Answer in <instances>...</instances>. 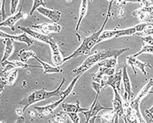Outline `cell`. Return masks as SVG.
<instances>
[{
    "label": "cell",
    "instance_id": "1",
    "mask_svg": "<svg viewBox=\"0 0 153 123\" xmlns=\"http://www.w3.org/2000/svg\"><path fill=\"white\" fill-rule=\"evenodd\" d=\"M114 3V1H110V2H109V8L108 11H107V15H106V19H105V20L103 22V24L102 26V28H100L99 30L97 31V32H94L92 35H90L89 37H86V38H83L81 46L76 49V50L74 51L71 55H69V56L65 58H64V62L69 61V59L76 58L81 56V55H86V54H89L90 52H91V50H92V49L94 48V46H96L97 44H98L99 37H100V35L102 33L106 23H107L109 18H110L111 16V7H112V4H113Z\"/></svg>",
    "mask_w": 153,
    "mask_h": 123
},
{
    "label": "cell",
    "instance_id": "2",
    "mask_svg": "<svg viewBox=\"0 0 153 123\" xmlns=\"http://www.w3.org/2000/svg\"><path fill=\"white\" fill-rule=\"evenodd\" d=\"M129 48H122L119 50H97L94 54L90 55L85 59L80 67L73 70V73L76 75H82L83 73L87 71L88 70L94 67L95 64L99 63L101 62L111 58H118V57L126 51H128Z\"/></svg>",
    "mask_w": 153,
    "mask_h": 123
},
{
    "label": "cell",
    "instance_id": "3",
    "mask_svg": "<svg viewBox=\"0 0 153 123\" xmlns=\"http://www.w3.org/2000/svg\"><path fill=\"white\" fill-rule=\"evenodd\" d=\"M65 82V79L63 78L58 87L55 90H53V91H46V89L45 88H43L40 89V90H36V91L30 92L29 94H27V96H24V98L19 102V104L22 105L23 106L22 109L24 110V111H25L32 104H35L36 102L49 99L50 97H53V96H58V97H60L61 93V87L64 85Z\"/></svg>",
    "mask_w": 153,
    "mask_h": 123
},
{
    "label": "cell",
    "instance_id": "4",
    "mask_svg": "<svg viewBox=\"0 0 153 123\" xmlns=\"http://www.w3.org/2000/svg\"><path fill=\"white\" fill-rule=\"evenodd\" d=\"M1 67H2V72H1V78H5L7 75L11 72V70L19 68H29V67H33V68H40L43 69L42 66H39V65H29L26 64L24 62H22L21 61H17V60H14V61H5L3 62H1Z\"/></svg>",
    "mask_w": 153,
    "mask_h": 123
},
{
    "label": "cell",
    "instance_id": "5",
    "mask_svg": "<svg viewBox=\"0 0 153 123\" xmlns=\"http://www.w3.org/2000/svg\"><path fill=\"white\" fill-rule=\"evenodd\" d=\"M123 80V69H119V70L117 73H114V75L108 76V79L106 81H102L101 83V88L102 89L105 88L106 87H112L114 90H117L120 93L121 88V81Z\"/></svg>",
    "mask_w": 153,
    "mask_h": 123
},
{
    "label": "cell",
    "instance_id": "6",
    "mask_svg": "<svg viewBox=\"0 0 153 123\" xmlns=\"http://www.w3.org/2000/svg\"><path fill=\"white\" fill-rule=\"evenodd\" d=\"M100 96V94H96V96H95V99L93 102L91 107L88 111H84L82 112V114H84V116L85 117V123L89 122V121L92 118L97 116V113L98 112H100L101 110H113V108H106L104 107L102 105H101L100 103L98 101V97Z\"/></svg>",
    "mask_w": 153,
    "mask_h": 123
},
{
    "label": "cell",
    "instance_id": "7",
    "mask_svg": "<svg viewBox=\"0 0 153 123\" xmlns=\"http://www.w3.org/2000/svg\"><path fill=\"white\" fill-rule=\"evenodd\" d=\"M153 87V79H150L149 81L148 82V83L146 84L142 89H141V91L139 92V94L137 95V96L135 97L134 100H131V101L130 103V105H131V107L133 109V110L136 111V110H140V104L141 100H142L145 96H147L148 94H149L150 92L151 88Z\"/></svg>",
    "mask_w": 153,
    "mask_h": 123
},
{
    "label": "cell",
    "instance_id": "8",
    "mask_svg": "<svg viewBox=\"0 0 153 123\" xmlns=\"http://www.w3.org/2000/svg\"><path fill=\"white\" fill-rule=\"evenodd\" d=\"M132 16H136L140 21L151 23L153 21V5L146 8H140L132 12Z\"/></svg>",
    "mask_w": 153,
    "mask_h": 123
},
{
    "label": "cell",
    "instance_id": "9",
    "mask_svg": "<svg viewBox=\"0 0 153 123\" xmlns=\"http://www.w3.org/2000/svg\"><path fill=\"white\" fill-rule=\"evenodd\" d=\"M32 29H35L37 32H42L43 34L48 36L51 32H56L58 33L61 31L62 27L60 24H33L31 26Z\"/></svg>",
    "mask_w": 153,
    "mask_h": 123
},
{
    "label": "cell",
    "instance_id": "10",
    "mask_svg": "<svg viewBox=\"0 0 153 123\" xmlns=\"http://www.w3.org/2000/svg\"><path fill=\"white\" fill-rule=\"evenodd\" d=\"M19 29L22 30L23 32L27 33L29 37H31L33 39H36V40H39V41H41L43 43H45V44H48L50 45L51 43L53 42L54 39L53 38H51L50 36H47V35H45L41 33V32H38L36 31H33L30 28H26L23 27V26H19Z\"/></svg>",
    "mask_w": 153,
    "mask_h": 123
},
{
    "label": "cell",
    "instance_id": "11",
    "mask_svg": "<svg viewBox=\"0 0 153 123\" xmlns=\"http://www.w3.org/2000/svg\"><path fill=\"white\" fill-rule=\"evenodd\" d=\"M24 1L22 2V5L19 8V10L16 14L13 15V16H10V17H8L7 18L5 21L2 22V23H0V26L1 27H7L10 28L11 29V31H15L16 30V28H15V24L17 21H19V20L23 19V18H27V15L23 13V11H22V9H23V7H24Z\"/></svg>",
    "mask_w": 153,
    "mask_h": 123
},
{
    "label": "cell",
    "instance_id": "12",
    "mask_svg": "<svg viewBox=\"0 0 153 123\" xmlns=\"http://www.w3.org/2000/svg\"><path fill=\"white\" fill-rule=\"evenodd\" d=\"M123 83L124 89H125V94H124V100H127V102L131 103V98L133 96V92L131 88V83L130 80L129 75L127 73V67L123 66Z\"/></svg>",
    "mask_w": 153,
    "mask_h": 123
},
{
    "label": "cell",
    "instance_id": "13",
    "mask_svg": "<svg viewBox=\"0 0 153 123\" xmlns=\"http://www.w3.org/2000/svg\"><path fill=\"white\" fill-rule=\"evenodd\" d=\"M127 64H128V66L132 67V69L134 70V73H135V76L137 75L136 68L140 69V70H141V72L145 75V76L148 75V73L146 72L144 68H145L146 67L152 68V67L151 66V64L149 62H143L138 60V59L136 58H135V57H133V55H130V56L127 57Z\"/></svg>",
    "mask_w": 153,
    "mask_h": 123
},
{
    "label": "cell",
    "instance_id": "14",
    "mask_svg": "<svg viewBox=\"0 0 153 123\" xmlns=\"http://www.w3.org/2000/svg\"><path fill=\"white\" fill-rule=\"evenodd\" d=\"M0 37H1V38H4V39L5 38H9V39H11L13 41L25 43V44H27V46H32L33 43H34V40L31 37H29L27 33H25V32L19 35H9L7 33H6V32H3V31H1L0 32Z\"/></svg>",
    "mask_w": 153,
    "mask_h": 123
},
{
    "label": "cell",
    "instance_id": "15",
    "mask_svg": "<svg viewBox=\"0 0 153 123\" xmlns=\"http://www.w3.org/2000/svg\"><path fill=\"white\" fill-rule=\"evenodd\" d=\"M65 99V98L62 97V98H60L57 101L53 102V103H51L48 105H45V106H36L33 109L35 110H36L37 112L39 113V116H41V117H48V116H49L54 112L56 108L57 107L59 104H61Z\"/></svg>",
    "mask_w": 153,
    "mask_h": 123
},
{
    "label": "cell",
    "instance_id": "16",
    "mask_svg": "<svg viewBox=\"0 0 153 123\" xmlns=\"http://www.w3.org/2000/svg\"><path fill=\"white\" fill-rule=\"evenodd\" d=\"M114 98L113 100V110L115 112L116 116L119 118H124L125 115V111H124L123 100L122 99L121 95L117 90H114Z\"/></svg>",
    "mask_w": 153,
    "mask_h": 123
},
{
    "label": "cell",
    "instance_id": "17",
    "mask_svg": "<svg viewBox=\"0 0 153 123\" xmlns=\"http://www.w3.org/2000/svg\"><path fill=\"white\" fill-rule=\"evenodd\" d=\"M52 50V61H53V64L55 65L56 67H59L64 63V58L62 57L61 54V51L59 48V46L57 43L54 40L53 42L49 45Z\"/></svg>",
    "mask_w": 153,
    "mask_h": 123
},
{
    "label": "cell",
    "instance_id": "18",
    "mask_svg": "<svg viewBox=\"0 0 153 123\" xmlns=\"http://www.w3.org/2000/svg\"><path fill=\"white\" fill-rule=\"evenodd\" d=\"M37 11L42 16L47 17L48 19L51 20L54 24H56L61 19V12L56 9H48V8L41 7L37 9Z\"/></svg>",
    "mask_w": 153,
    "mask_h": 123
},
{
    "label": "cell",
    "instance_id": "19",
    "mask_svg": "<svg viewBox=\"0 0 153 123\" xmlns=\"http://www.w3.org/2000/svg\"><path fill=\"white\" fill-rule=\"evenodd\" d=\"M124 111H125V115H124V122L125 123H139L135 114V111L130 105L129 102L127 100L123 101Z\"/></svg>",
    "mask_w": 153,
    "mask_h": 123
},
{
    "label": "cell",
    "instance_id": "20",
    "mask_svg": "<svg viewBox=\"0 0 153 123\" xmlns=\"http://www.w3.org/2000/svg\"><path fill=\"white\" fill-rule=\"evenodd\" d=\"M114 71H115L114 69H112V68H106V67H99V69H98V71L92 75L93 80L102 83V82L103 81V75L111 76V75H114Z\"/></svg>",
    "mask_w": 153,
    "mask_h": 123
},
{
    "label": "cell",
    "instance_id": "21",
    "mask_svg": "<svg viewBox=\"0 0 153 123\" xmlns=\"http://www.w3.org/2000/svg\"><path fill=\"white\" fill-rule=\"evenodd\" d=\"M61 107L63 109L64 112H74V113H77V112H82L84 111H88L89 109H84V108H81L80 106V101L76 100V104H69V103H61Z\"/></svg>",
    "mask_w": 153,
    "mask_h": 123
},
{
    "label": "cell",
    "instance_id": "22",
    "mask_svg": "<svg viewBox=\"0 0 153 123\" xmlns=\"http://www.w3.org/2000/svg\"><path fill=\"white\" fill-rule=\"evenodd\" d=\"M4 44H5V48H4L3 56L1 62H3L7 61L8 58L11 56L14 52L13 40H11V39H9V38H5V39H4Z\"/></svg>",
    "mask_w": 153,
    "mask_h": 123
},
{
    "label": "cell",
    "instance_id": "23",
    "mask_svg": "<svg viewBox=\"0 0 153 123\" xmlns=\"http://www.w3.org/2000/svg\"><path fill=\"white\" fill-rule=\"evenodd\" d=\"M36 60L39 62L40 65H42L43 69H44V74H53V73H61L62 72V70L59 67H52L49 64H48L45 62L41 61L39 58H36Z\"/></svg>",
    "mask_w": 153,
    "mask_h": 123
},
{
    "label": "cell",
    "instance_id": "24",
    "mask_svg": "<svg viewBox=\"0 0 153 123\" xmlns=\"http://www.w3.org/2000/svg\"><path fill=\"white\" fill-rule=\"evenodd\" d=\"M18 57H19V60H20L22 62H24V63H26L28 61L30 58H34L35 59L38 58L34 51H32V50L27 51V50H21L19 52Z\"/></svg>",
    "mask_w": 153,
    "mask_h": 123
},
{
    "label": "cell",
    "instance_id": "25",
    "mask_svg": "<svg viewBox=\"0 0 153 123\" xmlns=\"http://www.w3.org/2000/svg\"><path fill=\"white\" fill-rule=\"evenodd\" d=\"M87 10H88V2L86 0H83L82 1L81 3V6H80V9H79V20L77 21V24H76V31H78L80 28V24L82 23V20L84 18L86 13H87Z\"/></svg>",
    "mask_w": 153,
    "mask_h": 123
},
{
    "label": "cell",
    "instance_id": "26",
    "mask_svg": "<svg viewBox=\"0 0 153 123\" xmlns=\"http://www.w3.org/2000/svg\"><path fill=\"white\" fill-rule=\"evenodd\" d=\"M17 76H18V69L13 70L5 78H1V81H3L6 85H12L17 80Z\"/></svg>",
    "mask_w": 153,
    "mask_h": 123
},
{
    "label": "cell",
    "instance_id": "27",
    "mask_svg": "<svg viewBox=\"0 0 153 123\" xmlns=\"http://www.w3.org/2000/svg\"><path fill=\"white\" fill-rule=\"evenodd\" d=\"M117 30H118V26L114 30H106V31H103L102 33L100 35L99 37V40H98V43L101 41H103L105 40H109L111 38H115L117 34Z\"/></svg>",
    "mask_w": 153,
    "mask_h": 123
},
{
    "label": "cell",
    "instance_id": "28",
    "mask_svg": "<svg viewBox=\"0 0 153 123\" xmlns=\"http://www.w3.org/2000/svg\"><path fill=\"white\" fill-rule=\"evenodd\" d=\"M116 114L114 112V110H110L108 112L102 116H98V118H101L102 123H114Z\"/></svg>",
    "mask_w": 153,
    "mask_h": 123
},
{
    "label": "cell",
    "instance_id": "29",
    "mask_svg": "<svg viewBox=\"0 0 153 123\" xmlns=\"http://www.w3.org/2000/svg\"><path fill=\"white\" fill-rule=\"evenodd\" d=\"M117 64H118V59H117V58H111L106 59V60H104V61L98 63L99 67L112 68V69H114Z\"/></svg>",
    "mask_w": 153,
    "mask_h": 123
},
{
    "label": "cell",
    "instance_id": "30",
    "mask_svg": "<svg viewBox=\"0 0 153 123\" xmlns=\"http://www.w3.org/2000/svg\"><path fill=\"white\" fill-rule=\"evenodd\" d=\"M136 30L135 27L129 28H125V29L117 30V34L115 38H121V37H125V36H131V35H135Z\"/></svg>",
    "mask_w": 153,
    "mask_h": 123
},
{
    "label": "cell",
    "instance_id": "31",
    "mask_svg": "<svg viewBox=\"0 0 153 123\" xmlns=\"http://www.w3.org/2000/svg\"><path fill=\"white\" fill-rule=\"evenodd\" d=\"M142 45L143 48L138 53L133 54V57L136 58L137 56L143 54H149L153 55V46H148V45H145V44H142Z\"/></svg>",
    "mask_w": 153,
    "mask_h": 123
},
{
    "label": "cell",
    "instance_id": "32",
    "mask_svg": "<svg viewBox=\"0 0 153 123\" xmlns=\"http://www.w3.org/2000/svg\"><path fill=\"white\" fill-rule=\"evenodd\" d=\"M153 35V24L152 23H147L144 29L140 34H136V36H140L142 37H147V36H152Z\"/></svg>",
    "mask_w": 153,
    "mask_h": 123
},
{
    "label": "cell",
    "instance_id": "33",
    "mask_svg": "<svg viewBox=\"0 0 153 123\" xmlns=\"http://www.w3.org/2000/svg\"><path fill=\"white\" fill-rule=\"evenodd\" d=\"M45 6H46V3L44 2V1H41V0H35L34 2H33L32 10L30 11V16H32L33 13H34V11H37L38 8H41V7L45 8Z\"/></svg>",
    "mask_w": 153,
    "mask_h": 123
},
{
    "label": "cell",
    "instance_id": "34",
    "mask_svg": "<svg viewBox=\"0 0 153 123\" xmlns=\"http://www.w3.org/2000/svg\"><path fill=\"white\" fill-rule=\"evenodd\" d=\"M19 1V0H12L11 2V8H10V12H11V16H13L15 14H16V11H17V8H18Z\"/></svg>",
    "mask_w": 153,
    "mask_h": 123
},
{
    "label": "cell",
    "instance_id": "35",
    "mask_svg": "<svg viewBox=\"0 0 153 123\" xmlns=\"http://www.w3.org/2000/svg\"><path fill=\"white\" fill-rule=\"evenodd\" d=\"M5 1L4 0H2L1 2H0V12H1V23L3 21H5L6 20V14H5Z\"/></svg>",
    "mask_w": 153,
    "mask_h": 123
},
{
    "label": "cell",
    "instance_id": "36",
    "mask_svg": "<svg viewBox=\"0 0 153 123\" xmlns=\"http://www.w3.org/2000/svg\"><path fill=\"white\" fill-rule=\"evenodd\" d=\"M142 44H145L148 46H153V38L152 36H147V37H142L140 38Z\"/></svg>",
    "mask_w": 153,
    "mask_h": 123
},
{
    "label": "cell",
    "instance_id": "37",
    "mask_svg": "<svg viewBox=\"0 0 153 123\" xmlns=\"http://www.w3.org/2000/svg\"><path fill=\"white\" fill-rule=\"evenodd\" d=\"M91 87L93 88V89L94 90L96 94H100L101 90H102V88H101V83H98V82H96V81H92L91 83Z\"/></svg>",
    "mask_w": 153,
    "mask_h": 123
},
{
    "label": "cell",
    "instance_id": "38",
    "mask_svg": "<svg viewBox=\"0 0 153 123\" xmlns=\"http://www.w3.org/2000/svg\"><path fill=\"white\" fill-rule=\"evenodd\" d=\"M69 118L71 119L73 123H79L80 118L79 116L77 115V113H74V112H68Z\"/></svg>",
    "mask_w": 153,
    "mask_h": 123
},
{
    "label": "cell",
    "instance_id": "39",
    "mask_svg": "<svg viewBox=\"0 0 153 123\" xmlns=\"http://www.w3.org/2000/svg\"><path fill=\"white\" fill-rule=\"evenodd\" d=\"M50 122L52 123H65L63 122V120L60 118V116L58 115V113L57 114H55V115H53L50 119Z\"/></svg>",
    "mask_w": 153,
    "mask_h": 123
},
{
    "label": "cell",
    "instance_id": "40",
    "mask_svg": "<svg viewBox=\"0 0 153 123\" xmlns=\"http://www.w3.org/2000/svg\"><path fill=\"white\" fill-rule=\"evenodd\" d=\"M145 113H146V115H147V120H146L147 123H153V114L152 113H151V112L148 111V110H146Z\"/></svg>",
    "mask_w": 153,
    "mask_h": 123
},
{
    "label": "cell",
    "instance_id": "41",
    "mask_svg": "<svg viewBox=\"0 0 153 123\" xmlns=\"http://www.w3.org/2000/svg\"><path fill=\"white\" fill-rule=\"evenodd\" d=\"M138 3H140V6H141V8H146V7H150V6H152L153 5V3H152L151 1H139Z\"/></svg>",
    "mask_w": 153,
    "mask_h": 123
},
{
    "label": "cell",
    "instance_id": "42",
    "mask_svg": "<svg viewBox=\"0 0 153 123\" xmlns=\"http://www.w3.org/2000/svg\"><path fill=\"white\" fill-rule=\"evenodd\" d=\"M36 110H34V109L28 111V113H29V115L31 116V118H32V120H34L35 118H36L37 116H39V113L36 112Z\"/></svg>",
    "mask_w": 153,
    "mask_h": 123
},
{
    "label": "cell",
    "instance_id": "43",
    "mask_svg": "<svg viewBox=\"0 0 153 123\" xmlns=\"http://www.w3.org/2000/svg\"><path fill=\"white\" fill-rule=\"evenodd\" d=\"M16 114H17V116L18 117H23V115H24V110L23 109H20V108H18V109H16Z\"/></svg>",
    "mask_w": 153,
    "mask_h": 123
},
{
    "label": "cell",
    "instance_id": "44",
    "mask_svg": "<svg viewBox=\"0 0 153 123\" xmlns=\"http://www.w3.org/2000/svg\"><path fill=\"white\" fill-rule=\"evenodd\" d=\"M25 122V118L24 117H19L16 121L15 122V123H24Z\"/></svg>",
    "mask_w": 153,
    "mask_h": 123
},
{
    "label": "cell",
    "instance_id": "45",
    "mask_svg": "<svg viewBox=\"0 0 153 123\" xmlns=\"http://www.w3.org/2000/svg\"><path fill=\"white\" fill-rule=\"evenodd\" d=\"M98 118V116H95V117H94V118H91V119L89 121V122L88 123H94L95 120H96V118Z\"/></svg>",
    "mask_w": 153,
    "mask_h": 123
},
{
    "label": "cell",
    "instance_id": "46",
    "mask_svg": "<svg viewBox=\"0 0 153 123\" xmlns=\"http://www.w3.org/2000/svg\"><path fill=\"white\" fill-rule=\"evenodd\" d=\"M149 94H153V92L150 91V92H149ZM148 111H149V112H150L151 113H152V114H153V106H152V107H151L150 109L148 110Z\"/></svg>",
    "mask_w": 153,
    "mask_h": 123
},
{
    "label": "cell",
    "instance_id": "47",
    "mask_svg": "<svg viewBox=\"0 0 153 123\" xmlns=\"http://www.w3.org/2000/svg\"><path fill=\"white\" fill-rule=\"evenodd\" d=\"M0 123H6V122H5V121L2 120V121H1V122H0Z\"/></svg>",
    "mask_w": 153,
    "mask_h": 123
}]
</instances>
